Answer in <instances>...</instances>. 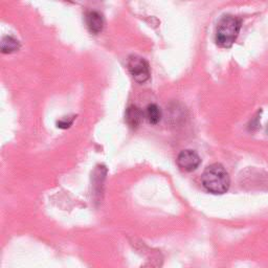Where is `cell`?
Masks as SVG:
<instances>
[{
  "label": "cell",
  "instance_id": "obj_1",
  "mask_svg": "<svg viewBox=\"0 0 268 268\" xmlns=\"http://www.w3.org/2000/svg\"><path fill=\"white\" fill-rule=\"evenodd\" d=\"M202 184L210 193L224 194L231 185L230 175L220 163H213L202 174Z\"/></svg>",
  "mask_w": 268,
  "mask_h": 268
},
{
  "label": "cell",
  "instance_id": "obj_2",
  "mask_svg": "<svg viewBox=\"0 0 268 268\" xmlns=\"http://www.w3.org/2000/svg\"><path fill=\"white\" fill-rule=\"evenodd\" d=\"M241 28V21L234 16L226 15L221 18L216 32V42L222 47H230L236 41Z\"/></svg>",
  "mask_w": 268,
  "mask_h": 268
},
{
  "label": "cell",
  "instance_id": "obj_3",
  "mask_svg": "<svg viewBox=\"0 0 268 268\" xmlns=\"http://www.w3.org/2000/svg\"><path fill=\"white\" fill-rule=\"evenodd\" d=\"M127 65L131 76L138 83H143L150 78L149 64L143 58L138 56H130Z\"/></svg>",
  "mask_w": 268,
  "mask_h": 268
},
{
  "label": "cell",
  "instance_id": "obj_4",
  "mask_svg": "<svg viewBox=\"0 0 268 268\" xmlns=\"http://www.w3.org/2000/svg\"><path fill=\"white\" fill-rule=\"evenodd\" d=\"M201 159L197 153L193 150H184L179 153L177 157L178 167L185 171L192 172L199 167Z\"/></svg>",
  "mask_w": 268,
  "mask_h": 268
},
{
  "label": "cell",
  "instance_id": "obj_5",
  "mask_svg": "<svg viewBox=\"0 0 268 268\" xmlns=\"http://www.w3.org/2000/svg\"><path fill=\"white\" fill-rule=\"evenodd\" d=\"M85 20H86V25L88 29L90 30V33L92 34L101 33L103 27H104V19H103L102 14L97 11L88 12L86 14Z\"/></svg>",
  "mask_w": 268,
  "mask_h": 268
},
{
  "label": "cell",
  "instance_id": "obj_6",
  "mask_svg": "<svg viewBox=\"0 0 268 268\" xmlns=\"http://www.w3.org/2000/svg\"><path fill=\"white\" fill-rule=\"evenodd\" d=\"M142 118H143V112L136 106H130L126 110L125 120L129 125V127L132 129H136L139 127V125L142 122Z\"/></svg>",
  "mask_w": 268,
  "mask_h": 268
},
{
  "label": "cell",
  "instance_id": "obj_7",
  "mask_svg": "<svg viewBox=\"0 0 268 268\" xmlns=\"http://www.w3.org/2000/svg\"><path fill=\"white\" fill-rule=\"evenodd\" d=\"M20 48V43L17 39L11 36H5L1 40V51L3 54H11Z\"/></svg>",
  "mask_w": 268,
  "mask_h": 268
},
{
  "label": "cell",
  "instance_id": "obj_8",
  "mask_svg": "<svg viewBox=\"0 0 268 268\" xmlns=\"http://www.w3.org/2000/svg\"><path fill=\"white\" fill-rule=\"evenodd\" d=\"M145 117L152 125H156V124L159 123V121L161 120V110L156 104H150L146 108Z\"/></svg>",
  "mask_w": 268,
  "mask_h": 268
},
{
  "label": "cell",
  "instance_id": "obj_9",
  "mask_svg": "<svg viewBox=\"0 0 268 268\" xmlns=\"http://www.w3.org/2000/svg\"><path fill=\"white\" fill-rule=\"evenodd\" d=\"M73 120H74V119H71V120H66V119H63V120H62V121L58 122L57 125H58V127H59V128H63V129H66V128H68V127L71 125V124H73Z\"/></svg>",
  "mask_w": 268,
  "mask_h": 268
},
{
  "label": "cell",
  "instance_id": "obj_10",
  "mask_svg": "<svg viewBox=\"0 0 268 268\" xmlns=\"http://www.w3.org/2000/svg\"><path fill=\"white\" fill-rule=\"evenodd\" d=\"M267 130H268V129H267Z\"/></svg>",
  "mask_w": 268,
  "mask_h": 268
}]
</instances>
